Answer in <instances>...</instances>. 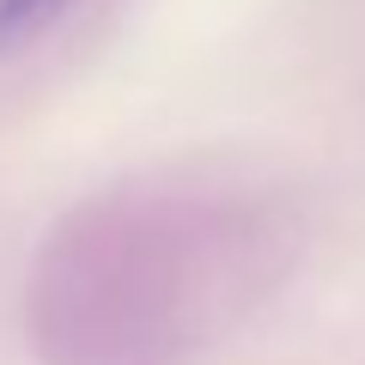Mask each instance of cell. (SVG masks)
Wrapping results in <instances>:
<instances>
[{
    "mask_svg": "<svg viewBox=\"0 0 365 365\" xmlns=\"http://www.w3.org/2000/svg\"><path fill=\"white\" fill-rule=\"evenodd\" d=\"M67 6H73V0H0V55L37 43Z\"/></svg>",
    "mask_w": 365,
    "mask_h": 365,
    "instance_id": "6da1fadb",
    "label": "cell"
}]
</instances>
